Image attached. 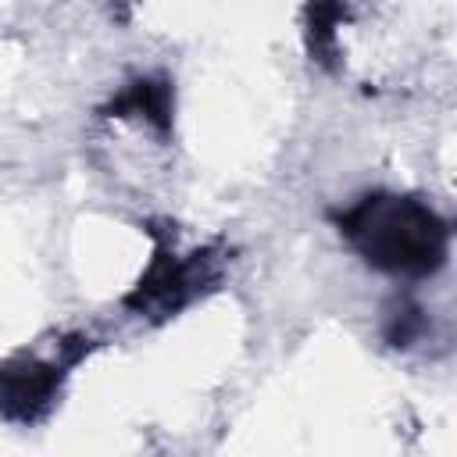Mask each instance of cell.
Wrapping results in <instances>:
<instances>
[{
    "label": "cell",
    "instance_id": "1",
    "mask_svg": "<svg viewBox=\"0 0 457 457\" xmlns=\"http://www.w3.org/2000/svg\"><path fill=\"white\" fill-rule=\"evenodd\" d=\"M343 239L378 271L389 275H432L450 250L446 221L414 196L368 193L336 218Z\"/></svg>",
    "mask_w": 457,
    "mask_h": 457
},
{
    "label": "cell",
    "instance_id": "2",
    "mask_svg": "<svg viewBox=\"0 0 457 457\" xmlns=\"http://www.w3.org/2000/svg\"><path fill=\"white\" fill-rule=\"evenodd\" d=\"M214 278H218V261H211L207 250L189 257H171L161 250L146 268V275L139 278V286L125 296V307L136 314L168 318L179 307H186L193 296H200Z\"/></svg>",
    "mask_w": 457,
    "mask_h": 457
},
{
    "label": "cell",
    "instance_id": "3",
    "mask_svg": "<svg viewBox=\"0 0 457 457\" xmlns=\"http://www.w3.org/2000/svg\"><path fill=\"white\" fill-rule=\"evenodd\" d=\"M61 364L39 357H14L0 364V414L11 421H36L61 389Z\"/></svg>",
    "mask_w": 457,
    "mask_h": 457
},
{
    "label": "cell",
    "instance_id": "4",
    "mask_svg": "<svg viewBox=\"0 0 457 457\" xmlns=\"http://www.w3.org/2000/svg\"><path fill=\"white\" fill-rule=\"evenodd\" d=\"M111 114H139L154 129H171V86L164 79H136L118 100H111Z\"/></svg>",
    "mask_w": 457,
    "mask_h": 457
},
{
    "label": "cell",
    "instance_id": "5",
    "mask_svg": "<svg viewBox=\"0 0 457 457\" xmlns=\"http://www.w3.org/2000/svg\"><path fill=\"white\" fill-rule=\"evenodd\" d=\"M343 4L339 0H314L307 7V25H311V54H318V61H325V54L336 43V25L343 21Z\"/></svg>",
    "mask_w": 457,
    "mask_h": 457
},
{
    "label": "cell",
    "instance_id": "6",
    "mask_svg": "<svg viewBox=\"0 0 457 457\" xmlns=\"http://www.w3.org/2000/svg\"><path fill=\"white\" fill-rule=\"evenodd\" d=\"M421 332V311L414 303H403L400 311L389 314V325H386V336L393 346H407L414 336Z\"/></svg>",
    "mask_w": 457,
    "mask_h": 457
}]
</instances>
